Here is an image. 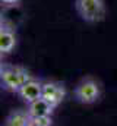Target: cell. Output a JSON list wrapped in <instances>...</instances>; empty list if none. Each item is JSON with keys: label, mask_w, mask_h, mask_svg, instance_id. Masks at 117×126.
<instances>
[{"label": "cell", "mask_w": 117, "mask_h": 126, "mask_svg": "<svg viewBox=\"0 0 117 126\" xmlns=\"http://www.w3.org/2000/svg\"><path fill=\"white\" fill-rule=\"evenodd\" d=\"M31 120L27 110H13L7 117L4 126H27Z\"/></svg>", "instance_id": "obj_8"}, {"label": "cell", "mask_w": 117, "mask_h": 126, "mask_svg": "<svg viewBox=\"0 0 117 126\" xmlns=\"http://www.w3.org/2000/svg\"><path fill=\"white\" fill-rule=\"evenodd\" d=\"M16 46V35L13 30L4 24H1V30H0V51L3 54H7L13 50V47Z\"/></svg>", "instance_id": "obj_7"}, {"label": "cell", "mask_w": 117, "mask_h": 126, "mask_svg": "<svg viewBox=\"0 0 117 126\" xmlns=\"http://www.w3.org/2000/svg\"><path fill=\"white\" fill-rule=\"evenodd\" d=\"M27 126H40V123H38L35 119H31V120H29V123Z\"/></svg>", "instance_id": "obj_10"}, {"label": "cell", "mask_w": 117, "mask_h": 126, "mask_svg": "<svg viewBox=\"0 0 117 126\" xmlns=\"http://www.w3.org/2000/svg\"><path fill=\"white\" fill-rule=\"evenodd\" d=\"M0 78H1V85L6 90L15 91V93H18L21 87L31 79L27 69H24L22 66H12V64L1 67Z\"/></svg>", "instance_id": "obj_2"}, {"label": "cell", "mask_w": 117, "mask_h": 126, "mask_svg": "<svg viewBox=\"0 0 117 126\" xmlns=\"http://www.w3.org/2000/svg\"><path fill=\"white\" fill-rule=\"evenodd\" d=\"M53 109L43 97L29 103L28 107H27V111H28L29 117L31 119H41V117H50L51 113H53Z\"/></svg>", "instance_id": "obj_6"}, {"label": "cell", "mask_w": 117, "mask_h": 126, "mask_svg": "<svg viewBox=\"0 0 117 126\" xmlns=\"http://www.w3.org/2000/svg\"><path fill=\"white\" fill-rule=\"evenodd\" d=\"M18 95L27 104L35 101V100H38V98H41V95H43V82L31 78L28 82H25L21 87V90L18 91Z\"/></svg>", "instance_id": "obj_5"}, {"label": "cell", "mask_w": 117, "mask_h": 126, "mask_svg": "<svg viewBox=\"0 0 117 126\" xmlns=\"http://www.w3.org/2000/svg\"><path fill=\"white\" fill-rule=\"evenodd\" d=\"M66 95V90L61 84L54 82V81H47L43 82V98L51 106V107H57L58 104L63 101Z\"/></svg>", "instance_id": "obj_4"}, {"label": "cell", "mask_w": 117, "mask_h": 126, "mask_svg": "<svg viewBox=\"0 0 117 126\" xmlns=\"http://www.w3.org/2000/svg\"><path fill=\"white\" fill-rule=\"evenodd\" d=\"M73 95H75L76 101H79L82 104H94L101 97V84L97 79L87 76L76 84V87L73 90Z\"/></svg>", "instance_id": "obj_3"}, {"label": "cell", "mask_w": 117, "mask_h": 126, "mask_svg": "<svg viewBox=\"0 0 117 126\" xmlns=\"http://www.w3.org/2000/svg\"><path fill=\"white\" fill-rule=\"evenodd\" d=\"M19 0H1V3H4V4H16Z\"/></svg>", "instance_id": "obj_9"}, {"label": "cell", "mask_w": 117, "mask_h": 126, "mask_svg": "<svg viewBox=\"0 0 117 126\" xmlns=\"http://www.w3.org/2000/svg\"><path fill=\"white\" fill-rule=\"evenodd\" d=\"M75 9L81 19L89 24L100 22L105 16L104 0H75Z\"/></svg>", "instance_id": "obj_1"}]
</instances>
